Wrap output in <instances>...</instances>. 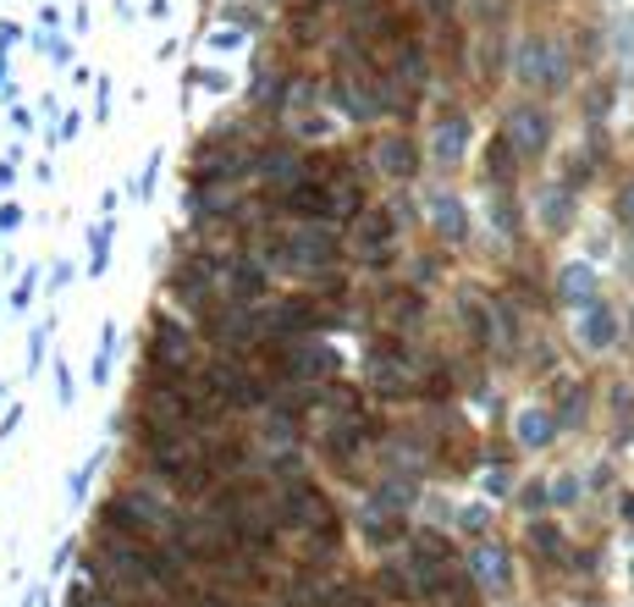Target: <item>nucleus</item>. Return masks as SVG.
Here are the masks:
<instances>
[{"label":"nucleus","instance_id":"1","mask_svg":"<svg viewBox=\"0 0 634 607\" xmlns=\"http://www.w3.org/2000/svg\"><path fill=\"white\" fill-rule=\"evenodd\" d=\"M194 376L221 398V409H227V414H237V409H265V403H270V381L254 371V360L216 354V360H205Z\"/></svg>","mask_w":634,"mask_h":607},{"label":"nucleus","instance_id":"2","mask_svg":"<svg viewBox=\"0 0 634 607\" xmlns=\"http://www.w3.org/2000/svg\"><path fill=\"white\" fill-rule=\"evenodd\" d=\"M149 376H194L199 371V337L176 320V315H155L149 320V354H144Z\"/></svg>","mask_w":634,"mask_h":607},{"label":"nucleus","instance_id":"3","mask_svg":"<svg viewBox=\"0 0 634 607\" xmlns=\"http://www.w3.org/2000/svg\"><path fill=\"white\" fill-rule=\"evenodd\" d=\"M221 266H227V259L210 254V248L176 254V266H171V299H183L188 309H199L205 299H216V288H221Z\"/></svg>","mask_w":634,"mask_h":607},{"label":"nucleus","instance_id":"4","mask_svg":"<svg viewBox=\"0 0 634 607\" xmlns=\"http://www.w3.org/2000/svg\"><path fill=\"white\" fill-rule=\"evenodd\" d=\"M320 326H326V309H320V299H309V293L282 299V304H270V309H265V337H270V342L309 337V331H320Z\"/></svg>","mask_w":634,"mask_h":607},{"label":"nucleus","instance_id":"5","mask_svg":"<svg viewBox=\"0 0 634 607\" xmlns=\"http://www.w3.org/2000/svg\"><path fill=\"white\" fill-rule=\"evenodd\" d=\"M370 371H376V392H381V398H409V392H414V376H409V360H403V342H398V337L376 342Z\"/></svg>","mask_w":634,"mask_h":607},{"label":"nucleus","instance_id":"6","mask_svg":"<svg viewBox=\"0 0 634 607\" xmlns=\"http://www.w3.org/2000/svg\"><path fill=\"white\" fill-rule=\"evenodd\" d=\"M353 238H358V248L370 254V266L381 271V266H392V238H398V221L387 216V210H365L353 221Z\"/></svg>","mask_w":634,"mask_h":607},{"label":"nucleus","instance_id":"7","mask_svg":"<svg viewBox=\"0 0 634 607\" xmlns=\"http://www.w3.org/2000/svg\"><path fill=\"white\" fill-rule=\"evenodd\" d=\"M221 282H227V304H259L270 277L265 266H254V259H232V266H221Z\"/></svg>","mask_w":634,"mask_h":607},{"label":"nucleus","instance_id":"8","mask_svg":"<svg viewBox=\"0 0 634 607\" xmlns=\"http://www.w3.org/2000/svg\"><path fill=\"white\" fill-rule=\"evenodd\" d=\"M513 149H524V155H540L547 149V117H540L535 106H519L513 117H508V133H502Z\"/></svg>","mask_w":634,"mask_h":607},{"label":"nucleus","instance_id":"9","mask_svg":"<svg viewBox=\"0 0 634 607\" xmlns=\"http://www.w3.org/2000/svg\"><path fill=\"white\" fill-rule=\"evenodd\" d=\"M376 160H381L387 178H414V171H419V149H414V138H403V133L381 138V144H376Z\"/></svg>","mask_w":634,"mask_h":607},{"label":"nucleus","instance_id":"10","mask_svg":"<svg viewBox=\"0 0 634 607\" xmlns=\"http://www.w3.org/2000/svg\"><path fill=\"white\" fill-rule=\"evenodd\" d=\"M486 178H491V189H508L519 178V149L508 138H491L486 144Z\"/></svg>","mask_w":634,"mask_h":607},{"label":"nucleus","instance_id":"11","mask_svg":"<svg viewBox=\"0 0 634 607\" xmlns=\"http://www.w3.org/2000/svg\"><path fill=\"white\" fill-rule=\"evenodd\" d=\"M529 547L540 553V558H552V563H563V536L547 525V519H535V525H529Z\"/></svg>","mask_w":634,"mask_h":607},{"label":"nucleus","instance_id":"12","mask_svg":"<svg viewBox=\"0 0 634 607\" xmlns=\"http://www.w3.org/2000/svg\"><path fill=\"white\" fill-rule=\"evenodd\" d=\"M459 138H464V122H459V117H447V122H441V138H436L441 160H459Z\"/></svg>","mask_w":634,"mask_h":607},{"label":"nucleus","instance_id":"13","mask_svg":"<svg viewBox=\"0 0 634 607\" xmlns=\"http://www.w3.org/2000/svg\"><path fill=\"white\" fill-rule=\"evenodd\" d=\"M419 315H425L419 293H392V320H398V326H409V320H419Z\"/></svg>","mask_w":634,"mask_h":607},{"label":"nucleus","instance_id":"14","mask_svg":"<svg viewBox=\"0 0 634 607\" xmlns=\"http://www.w3.org/2000/svg\"><path fill=\"white\" fill-rule=\"evenodd\" d=\"M419 387H425V398H430V403H447V398H452V376H447L441 365H436V371H430Z\"/></svg>","mask_w":634,"mask_h":607},{"label":"nucleus","instance_id":"15","mask_svg":"<svg viewBox=\"0 0 634 607\" xmlns=\"http://www.w3.org/2000/svg\"><path fill=\"white\" fill-rule=\"evenodd\" d=\"M480 580H508V569H502V553H497V547H486V553H480Z\"/></svg>","mask_w":634,"mask_h":607},{"label":"nucleus","instance_id":"16","mask_svg":"<svg viewBox=\"0 0 634 607\" xmlns=\"http://www.w3.org/2000/svg\"><path fill=\"white\" fill-rule=\"evenodd\" d=\"M376 585H381L392 602H409V585H403V574H398V569H381V580H376Z\"/></svg>","mask_w":634,"mask_h":607},{"label":"nucleus","instance_id":"17","mask_svg":"<svg viewBox=\"0 0 634 607\" xmlns=\"http://www.w3.org/2000/svg\"><path fill=\"white\" fill-rule=\"evenodd\" d=\"M547 425H552L547 414H529V420H524V442H529V448H540V442H547Z\"/></svg>","mask_w":634,"mask_h":607},{"label":"nucleus","instance_id":"18","mask_svg":"<svg viewBox=\"0 0 634 607\" xmlns=\"http://www.w3.org/2000/svg\"><path fill=\"white\" fill-rule=\"evenodd\" d=\"M585 331H590V342H607V337H612V315H607V309H596Z\"/></svg>","mask_w":634,"mask_h":607}]
</instances>
